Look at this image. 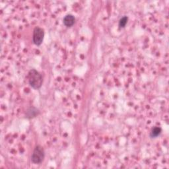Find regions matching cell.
Masks as SVG:
<instances>
[{"label": "cell", "instance_id": "obj_7", "mask_svg": "<svg viewBox=\"0 0 169 169\" xmlns=\"http://www.w3.org/2000/svg\"><path fill=\"white\" fill-rule=\"evenodd\" d=\"M128 19V18L126 16H124V17H122L121 19H120V21H119V27L120 28L125 27V25L127 24Z\"/></svg>", "mask_w": 169, "mask_h": 169}, {"label": "cell", "instance_id": "obj_5", "mask_svg": "<svg viewBox=\"0 0 169 169\" xmlns=\"http://www.w3.org/2000/svg\"><path fill=\"white\" fill-rule=\"evenodd\" d=\"M75 21V19L74 16L70 15V14H68V15H65L64 18V24L67 27H71L74 25Z\"/></svg>", "mask_w": 169, "mask_h": 169}, {"label": "cell", "instance_id": "obj_1", "mask_svg": "<svg viewBox=\"0 0 169 169\" xmlns=\"http://www.w3.org/2000/svg\"><path fill=\"white\" fill-rule=\"evenodd\" d=\"M28 83L33 89H38L42 85V77L41 74L35 69L30 70L28 75Z\"/></svg>", "mask_w": 169, "mask_h": 169}, {"label": "cell", "instance_id": "obj_2", "mask_svg": "<svg viewBox=\"0 0 169 169\" xmlns=\"http://www.w3.org/2000/svg\"><path fill=\"white\" fill-rule=\"evenodd\" d=\"M44 156L45 153L44 149L40 146H37L32 154L31 161L35 164H40L44 160Z\"/></svg>", "mask_w": 169, "mask_h": 169}, {"label": "cell", "instance_id": "obj_6", "mask_svg": "<svg viewBox=\"0 0 169 169\" xmlns=\"http://www.w3.org/2000/svg\"><path fill=\"white\" fill-rule=\"evenodd\" d=\"M162 132V129L159 127H154L152 129L150 133V137L152 138H155L158 137Z\"/></svg>", "mask_w": 169, "mask_h": 169}, {"label": "cell", "instance_id": "obj_4", "mask_svg": "<svg viewBox=\"0 0 169 169\" xmlns=\"http://www.w3.org/2000/svg\"><path fill=\"white\" fill-rule=\"evenodd\" d=\"M40 111L35 107H30L26 112V117L28 118H33L39 114Z\"/></svg>", "mask_w": 169, "mask_h": 169}, {"label": "cell", "instance_id": "obj_3", "mask_svg": "<svg viewBox=\"0 0 169 169\" xmlns=\"http://www.w3.org/2000/svg\"><path fill=\"white\" fill-rule=\"evenodd\" d=\"M44 31L43 28L36 27L35 28L33 31V36H32V41L34 44L37 46H40L44 40Z\"/></svg>", "mask_w": 169, "mask_h": 169}]
</instances>
